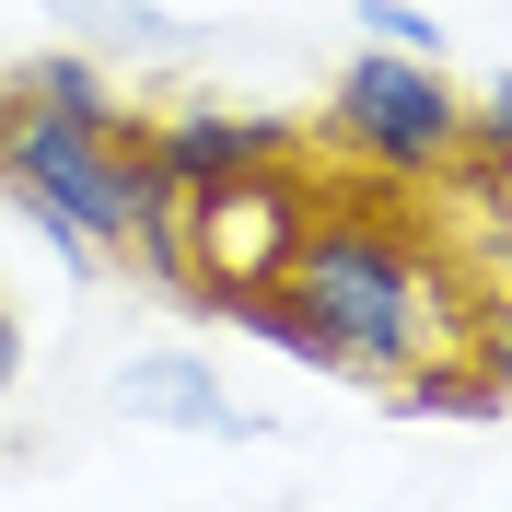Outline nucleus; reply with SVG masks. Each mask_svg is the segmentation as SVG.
Here are the masks:
<instances>
[{"instance_id": "f257e3e1", "label": "nucleus", "mask_w": 512, "mask_h": 512, "mask_svg": "<svg viewBox=\"0 0 512 512\" xmlns=\"http://www.w3.org/2000/svg\"><path fill=\"white\" fill-rule=\"evenodd\" d=\"M291 303L315 326L326 373H373V384L419 373L431 350H466V326H478L466 268L431 245V222L408 198H373V175L326 187L315 233L291 256Z\"/></svg>"}, {"instance_id": "f03ea898", "label": "nucleus", "mask_w": 512, "mask_h": 512, "mask_svg": "<svg viewBox=\"0 0 512 512\" xmlns=\"http://www.w3.org/2000/svg\"><path fill=\"white\" fill-rule=\"evenodd\" d=\"M128 152H140V117L105 94L94 59H24L0 82V187L59 245L70 280L128 256Z\"/></svg>"}, {"instance_id": "7ed1b4c3", "label": "nucleus", "mask_w": 512, "mask_h": 512, "mask_svg": "<svg viewBox=\"0 0 512 512\" xmlns=\"http://www.w3.org/2000/svg\"><path fill=\"white\" fill-rule=\"evenodd\" d=\"M326 152L373 175V187H431L466 152V105H454L443 59H408V47H361L326 94Z\"/></svg>"}, {"instance_id": "20e7f679", "label": "nucleus", "mask_w": 512, "mask_h": 512, "mask_svg": "<svg viewBox=\"0 0 512 512\" xmlns=\"http://www.w3.org/2000/svg\"><path fill=\"white\" fill-rule=\"evenodd\" d=\"M326 187H338V175H315L303 152L245 163V175H222V187H187V303L291 280V256H303V233H315Z\"/></svg>"}, {"instance_id": "39448f33", "label": "nucleus", "mask_w": 512, "mask_h": 512, "mask_svg": "<svg viewBox=\"0 0 512 512\" xmlns=\"http://www.w3.org/2000/svg\"><path fill=\"white\" fill-rule=\"evenodd\" d=\"M140 128H152V152L175 163V187H222V175H245V163L303 152L280 117H233V105H175V117H140Z\"/></svg>"}, {"instance_id": "423d86ee", "label": "nucleus", "mask_w": 512, "mask_h": 512, "mask_svg": "<svg viewBox=\"0 0 512 512\" xmlns=\"http://www.w3.org/2000/svg\"><path fill=\"white\" fill-rule=\"evenodd\" d=\"M117 408L152 419V431H256V419L222 396V373H210L198 350H140V361L117 373Z\"/></svg>"}, {"instance_id": "0eeeda50", "label": "nucleus", "mask_w": 512, "mask_h": 512, "mask_svg": "<svg viewBox=\"0 0 512 512\" xmlns=\"http://www.w3.org/2000/svg\"><path fill=\"white\" fill-rule=\"evenodd\" d=\"M396 408H408V419H501L512 396L489 384L478 350H431L419 373H396Z\"/></svg>"}, {"instance_id": "6e6552de", "label": "nucleus", "mask_w": 512, "mask_h": 512, "mask_svg": "<svg viewBox=\"0 0 512 512\" xmlns=\"http://www.w3.org/2000/svg\"><path fill=\"white\" fill-rule=\"evenodd\" d=\"M454 175H478V187H512V70L489 82L478 105H466V152H454Z\"/></svg>"}, {"instance_id": "1a4fd4ad", "label": "nucleus", "mask_w": 512, "mask_h": 512, "mask_svg": "<svg viewBox=\"0 0 512 512\" xmlns=\"http://www.w3.org/2000/svg\"><path fill=\"white\" fill-rule=\"evenodd\" d=\"M59 12L94 35V47H175V24H163V12H140V0H59Z\"/></svg>"}, {"instance_id": "9d476101", "label": "nucleus", "mask_w": 512, "mask_h": 512, "mask_svg": "<svg viewBox=\"0 0 512 512\" xmlns=\"http://www.w3.org/2000/svg\"><path fill=\"white\" fill-rule=\"evenodd\" d=\"M361 35H373V47H408V59H431V47H443V24H431L419 0H361Z\"/></svg>"}, {"instance_id": "9b49d317", "label": "nucleus", "mask_w": 512, "mask_h": 512, "mask_svg": "<svg viewBox=\"0 0 512 512\" xmlns=\"http://www.w3.org/2000/svg\"><path fill=\"white\" fill-rule=\"evenodd\" d=\"M466 350H478V361H489V384L512 396V280H501V291L478 303V326H466Z\"/></svg>"}, {"instance_id": "f8f14e48", "label": "nucleus", "mask_w": 512, "mask_h": 512, "mask_svg": "<svg viewBox=\"0 0 512 512\" xmlns=\"http://www.w3.org/2000/svg\"><path fill=\"white\" fill-rule=\"evenodd\" d=\"M12 350H24V338H12V315H0V384H12Z\"/></svg>"}]
</instances>
